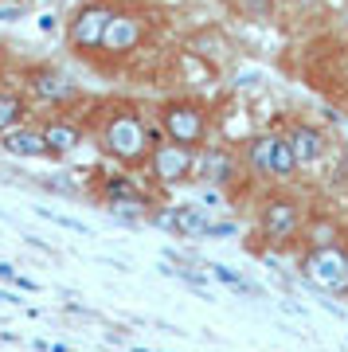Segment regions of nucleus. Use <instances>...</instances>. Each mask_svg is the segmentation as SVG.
<instances>
[{
    "instance_id": "nucleus-9",
    "label": "nucleus",
    "mask_w": 348,
    "mask_h": 352,
    "mask_svg": "<svg viewBox=\"0 0 348 352\" xmlns=\"http://www.w3.org/2000/svg\"><path fill=\"white\" fill-rule=\"evenodd\" d=\"M98 196L110 204L113 212H149V208H153L149 192H141V188L133 184V176H122V173L102 176Z\"/></svg>"
},
{
    "instance_id": "nucleus-17",
    "label": "nucleus",
    "mask_w": 348,
    "mask_h": 352,
    "mask_svg": "<svg viewBox=\"0 0 348 352\" xmlns=\"http://www.w3.org/2000/svg\"><path fill=\"white\" fill-rule=\"evenodd\" d=\"M204 235H212V239H219V235H235V223H208Z\"/></svg>"
},
{
    "instance_id": "nucleus-14",
    "label": "nucleus",
    "mask_w": 348,
    "mask_h": 352,
    "mask_svg": "<svg viewBox=\"0 0 348 352\" xmlns=\"http://www.w3.org/2000/svg\"><path fill=\"white\" fill-rule=\"evenodd\" d=\"M164 223H168V231H173V235L192 239V235H204V231H208V215H204V208H199V204H176V208H168Z\"/></svg>"
},
{
    "instance_id": "nucleus-12",
    "label": "nucleus",
    "mask_w": 348,
    "mask_h": 352,
    "mask_svg": "<svg viewBox=\"0 0 348 352\" xmlns=\"http://www.w3.org/2000/svg\"><path fill=\"white\" fill-rule=\"evenodd\" d=\"M43 141H47V157L51 161H63L67 153H75L83 145V126L71 122V118H47L43 122Z\"/></svg>"
},
{
    "instance_id": "nucleus-1",
    "label": "nucleus",
    "mask_w": 348,
    "mask_h": 352,
    "mask_svg": "<svg viewBox=\"0 0 348 352\" xmlns=\"http://www.w3.org/2000/svg\"><path fill=\"white\" fill-rule=\"evenodd\" d=\"M98 149L118 161L122 168L149 164L153 153V122L137 110L133 102H113L98 122Z\"/></svg>"
},
{
    "instance_id": "nucleus-11",
    "label": "nucleus",
    "mask_w": 348,
    "mask_h": 352,
    "mask_svg": "<svg viewBox=\"0 0 348 352\" xmlns=\"http://www.w3.org/2000/svg\"><path fill=\"white\" fill-rule=\"evenodd\" d=\"M28 82V94L39 102H67V98H75V82L63 75L59 67H32L24 75Z\"/></svg>"
},
{
    "instance_id": "nucleus-18",
    "label": "nucleus",
    "mask_w": 348,
    "mask_h": 352,
    "mask_svg": "<svg viewBox=\"0 0 348 352\" xmlns=\"http://www.w3.org/2000/svg\"><path fill=\"white\" fill-rule=\"evenodd\" d=\"M0 278H8V282H16V270L8 263H0Z\"/></svg>"
},
{
    "instance_id": "nucleus-6",
    "label": "nucleus",
    "mask_w": 348,
    "mask_h": 352,
    "mask_svg": "<svg viewBox=\"0 0 348 352\" xmlns=\"http://www.w3.org/2000/svg\"><path fill=\"white\" fill-rule=\"evenodd\" d=\"M301 227V204L290 192H266L259 200V231L266 243H286Z\"/></svg>"
},
{
    "instance_id": "nucleus-15",
    "label": "nucleus",
    "mask_w": 348,
    "mask_h": 352,
    "mask_svg": "<svg viewBox=\"0 0 348 352\" xmlns=\"http://www.w3.org/2000/svg\"><path fill=\"white\" fill-rule=\"evenodd\" d=\"M28 122V98L16 90H0V133L24 126Z\"/></svg>"
},
{
    "instance_id": "nucleus-8",
    "label": "nucleus",
    "mask_w": 348,
    "mask_h": 352,
    "mask_svg": "<svg viewBox=\"0 0 348 352\" xmlns=\"http://www.w3.org/2000/svg\"><path fill=\"white\" fill-rule=\"evenodd\" d=\"M145 28H149V16L137 12V8H118L106 28V36H102V55H110V59H125L129 51L145 39Z\"/></svg>"
},
{
    "instance_id": "nucleus-16",
    "label": "nucleus",
    "mask_w": 348,
    "mask_h": 352,
    "mask_svg": "<svg viewBox=\"0 0 348 352\" xmlns=\"http://www.w3.org/2000/svg\"><path fill=\"white\" fill-rule=\"evenodd\" d=\"M212 274L219 278V282H227V286H231V289H247V282H243V278H239L235 270H227V266H215Z\"/></svg>"
},
{
    "instance_id": "nucleus-3",
    "label": "nucleus",
    "mask_w": 348,
    "mask_h": 352,
    "mask_svg": "<svg viewBox=\"0 0 348 352\" xmlns=\"http://www.w3.org/2000/svg\"><path fill=\"white\" fill-rule=\"evenodd\" d=\"M118 8H122L118 0H87V4H78L71 12V20H67V51L78 55V59L98 55L102 36H106V28H110Z\"/></svg>"
},
{
    "instance_id": "nucleus-13",
    "label": "nucleus",
    "mask_w": 348,
    "mask_h": 352,
    "mask_svg": "<svg viewBox=\"0 0 348 352\" xmlns=\"http://www.w3.org/2000/svg\"><path fill=\"white\" fill-rule=\"evenodd\" d=\"M290 145H294V157H298V164H317L325 157V133L317 126H309V122H298V126L286 133Z\"/></svg>"
},
{
    "instance_id": "nucleus-5",
    "label": "nucleus",
    "mask_w": 348,
    "mask_h": 352,
    "mask_svg": "<svg viewBox=\"0 0 348 352\" xmlns=\"http://www.w3.org/2000/svg\"><path fill=\"white\" fill-rule=\"evenodd\" d=\"M247 168L266 176V180H290L301 164L294 157V145H290L286 133H262L247 145Z\"/></svg>"
},
{
    "instance_id": "nucleus-10",
    "label": "nucleus",
    "mask_w": 348,
    "mask_h": 352,
    "mask_svg": "<svg viewBox=\"0 0 348 352\" xmlns=\"http://www.w3.org/2000/svg\"><path fill=\"white\" fill-rule=\"evenodd\" d=\"M0 153H8V157H16V161H51L43 129L32 126V122L8 129V133H0Z\"/></svg>"
},
{
    "instance_id": "nucleus-7",
    "label": "nucleus",
    "mask_w": 348,
    "mask_h": 352,
    "mask_svg": "<svg viewBox=\"0 0 348 352\" xmlns=\"http://www.w3.org/2000/svg\"><path fill=\"white\" fill-rule=\"evenodd\" d=\"M149 173L161 188H176L184 180H196V153L184 149V145H173V141H161L149 153Z\"/></svg>"
},
{
    "instance_id": "nucleus-4",
    "label": "nucleus",
    "mask_w": 348,
    "mask_h": 352,
    "mask_svg": "<svg viewBox=\"0 0 348 352\" xmlns=\"http://www.w3.org/2000/svg\"><path fill=\"white\" fill-rule=\"evenodd\" d=\"M301 278L313 282L317 289L333 294V298H348V251L340 243H321L301 258Z\"/></svg>"
},
{
    "instance_id": "nucleus-2",
    "label": "nucleus",
    "mask_w": 348,
    "mask_h": 352,
    "mask_svg": "<svg viewBox=\"0 0 348 352\" xmlns=\"http://www.w3.org/2000/svg\"><path fill=\"white\" fill-rule=\"evenodd\" d=\"M157 126L164 129V138L173 145L199 153L208 145V133H212V113L199 98H164L157 106Z\"/></svg>"
}]
</instances>
